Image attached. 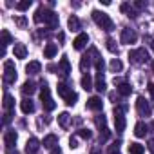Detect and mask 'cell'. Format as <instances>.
Wrapping results in <instances>:
<instances>
[{
	"instance_id": "6da1fadb",
	"label": "cell",
	"mask_w": 154,
	"mask_h": 154,
	"mask_svg": "<svg viewBox=\"0 0 154 154\" xmlns=\"http://www.w3.org/2000/svg\"><path fill=\"white\" fill-rule=\"evenodd\" d=\"M91 15H93V20L96 22V26L102 27L103 31H112V29H114V22L111 20V17H109L107 13H102V11L94 9Z\"/></svg>"
},
{
	"instance_id": "7a4b0ae2",
	"label": "cell",
	"mask_w": 154,
	"mask_h": 154,
	"mask_svg": "<svg viewBox=\"0 0 154 154\" xmlns=\"http://www.w3.org/2000/svg\"><path fill=\"white\" fill-rule=\"evenodd\" d=\"M42 85V89H40V100H42V107L45 109V111H53L54 107H56V103L51 100V96H49V87H47V84L45 82H42L40 84Z\"/></svg>"
},
{
	"instance_id": "3957f363",
	"label": "cell",
	"mask_w": 154,
	"mask_h": 154,
	"mask_svg": "<svg viewBox=\"0 0 154 154\" xmlns=\"http://www.w3.org/2000/svg\"><path fill=\"white\" fill-rule=\"evenodd\" d=\"M17 80V69H15V63L11 60H8L4 63V82L6 84H13Z\"/></svg>"
},
{
	"instance_id": "277c9868",
	"label": "cell",
	"mask_w": 154,
	"mask_h": 154,
	"mask_svg": "<svg viewBox=\"0 0 154 154\" xmlns=\"http://www.w3.org/2000/svg\"><path fill=\"white\" fill-rule=\"evenodd\" d=\"M129 60H131L132 63H143V62H147V60H149V53H147L143 47L134 49V51H131V53H129Z\"/></svg>"
},
{
	"instance_id": "5b68a950",
	"label": "cell",
	"mask_w": 154,
	"mask_h": 154,
	"mask_svg": "<svg viewBox=\"0 0 154 154\" xmlns=\"http://www.w3.org/2000/svg\"><path fill=\"white\" fill-rule=\"evenodd\" d=\"M125 114H123V109L116 107L114 109V127H116V132H123L125 131Z\"/></svg>"
},
{
	"instance_id": "8992f818",
	"label": "cell",
	"mask_w": 154,
	"mask_h": 154,
	"mask_svg": "<svg viewBox=\"0 0 154 154\" xmlns=\"http://www.w3.org/2000/svg\"><path fill=\"white\" fill-rule=\"evenodd\" d=\"M136 109H138L140 116H149V114H150V102L145 100L143 96H138V100H136Z\"/></svg>"
},
{
	"instance_id": "52a82bcc",
	"label": "cell",
	"mask_w": 154,
	"mask_h": 154,
	"mask_svg": "<svg viewBox=\"0 0 154 154\" xmlns=\"http://www.w3.org/2000/svg\"><path fill=\"white\" fill-rule=\"evenodd\" d=\"M136 40H138V35H136L134 29L125 27V29L122 31V44H134Z\"/></svg>"
},
{
	"instance_id": "ba28073f",
	"label": "cell",
	"mask_w": 154,
	"mask_h": 154,
	"mask_svg": "<svg viewBox=\"0 0 154 154\" xmlns=\"http://www.w3.org/2000/svg\"><path fill=\"white\" fill-rule=\"evenodd\" d=\"M44 22L51 27V29H54L56 26H58V15L54 13V11H44Z\"/></svg>"
},
{
	"instance_id": "9c48e42d",
	"label": "cell",
	"mask_w": 154,
	"mask_h": 154,
	"mask_svg": "<svg viewBox=\"0 0 154 154\" xmlns=\"http://www.w3.org/2000/svg\"><path fill=\"white\" fill-rule=\"evenodd\" d=\"M87 42H89V36H87V33H80L78 36L74 38V42H72V47H74L76 51H80V49H84V47L87 45Z\"/></svg>"
},
{
	"instance_id": "30bf717a",
	"label": "cell",
	"mask_w": 154,
	"mask_h": 154,
	"mask_svg": "<svg viewBox=\"0 0 154 154\" xmlns=\"http://www.w3.org/2000/svg\"><path fill=\"white\" fill-rule=\"evenodd\" d=\"M38 149H40V141L36 138H29L27 143H26V152L27 154H36Z\"/></svg>"
},
{
	"instance_id": "8fae6325",
	"label": "cell",
	"mask_w": 154,
	"mask_h": 154,
	"mask_svg": "<svg viewBox=\"0 0 154 154\" xmlns=\"http://www.w3.org/2000/svg\"><path fill=\"white\" fill-rule=\"evenodd\" d=\"M87 107H89V109H93V111H102L103 102H102V98H100V96H93V98H89V100H87Z\"/></svg>"
},
{
	"instance_id": "7c38bea8",
	"label": "cell",
	"mask_w": 154,
	"mask_h": 154,
	"mask_svg": "<svg viewBox=\"0 0 154 154\" xmlns=\"http://www.w3.org/2000/svg\"><path fill=\"white\" fill-rule=\"evenodd\" d=\"M20 109H22L24 114H31V112L35 111V103H33V100H31V98H24V100L20 102Z\"/></svg>"
},
{
	"instance_id": "4fadbf2b",
	"label": "cell",
	"mask_w": 154,
	"mask_h": 154,
	"mask_svg": "<svg viewBox=\"0 0 154 154\" xmlns=\"http://www.w3.org/2000/svg\"><path fill=\"white\" fill-rule=\"evenodd\" d=\"M4 143L8 149H13V145L17 143V132L15 131H8L6 136H4Z\"/></svg>"
},
{
	"instance_id": "5bb4252c",
	"label": "cell",
	"mask_w": 154,
	"mask_h": 154,
	"mask_svg": "<svg viewBox=\"0 0 154 154\" xmlns=\"http://www.w3.org/2000/svg\"><path fill=\"white\" fill-rule=\"evenodd\" d=\"M26 71H27V74H38V72L42 71V65H40V62L33 60V62H29V63L26 65Z\"/></svg>"
},
{
	"instance_id": "9a60e30c",
	"label": "cell",
	"mask_w": 154,
	"mask_h": 154,
	"mask_svg": "<svg viewBox=\"0 0 154 154\" xmlns=\"http://www.w3.org/2000/svg\"><path fill=\"white\" fill-rule=\"evenodd\" d=\"M13 53H15V58H20L22 60V58L27 56V47L24 44H15V51Z\"/></svg>"
},
{
	"instance_id": "2e32d148",
	"label": "cell",
	"mask_w": 154,
	"mask_h": 154,
	"mask_svg": "<svg viewBox=\"0 0 154 154\" xmlns=\"http://www.w3.org/2000/svg\"><path fill=\"white\" fill-rule=\"evenodd\" d=\"M58 145V138L54 136V134H47L45 138H44V147L45 149H54Z\"/></svg>"
},
{
	"instance_id": "e0dca14e",
	"label": "cell",
	"mask_w": 154,
	"mask_h": 154,
	"mask_svg": "<svg viewBox=\"0 0 154 154\" xmlns=\"http://www.w3.org/2000/svg\"><path fill=\"white\" fill-rule=\"evenodd\" d=\"M94 89L98 93H105V80H103V72H98L96 74V84H94Z\"/></svg>"
},
{
	"instance_id": "ac0fdd59",
	"label": "cell",
	"mask_w": 154,
	"mask_h": 154,
	"mask_svg": "<svg viewBox=\"0 0 154 154\" xmlns=\"http://www.w3.org/2000/svg\"><path fill=\"white\" fill-rule=\"evenodd\" d=\"M56 53H58V45L56 44H47L45 49H44V56L45 58H53Z\"/></svg>"
},
{
	"instance_id": "d6986e66",
	"label": "cell",
	"mask_w": 154,
	"mask_h": 154,
	"mask_svg": "<svg viewBox=\"0 0 154 154\" xmlns=\"http://www.w3.org/2000/svg\"><path fill=\"white\" fill-rule=\"evenodd\" d=\"M91 62H93V58H91L89 54H84L82 60H80V69H82L85 74H89L87 71H89V67H91Z\"/></svg>"
},
{
	"instance_id": "ffe728a7",
	"label": "cell",
	"mask_w": 154,
	"mask_h": 154,
	"mask_svg": "<svg viewBox=\"0 0 154 154\" xmlns=\"http://www.w3.org/2000/svg\"><path fill=\"white\" fill-rule=\"evenodd\" d=\"M58 123H60L62 129H67L69 123H71V114H69V112H62V114H58Z\"/></svg>"
},
{
	"instance_id": "44dd1931",
	"label": "cell",
	"mask_w": 154,
	"mask_h": 154,
	"mask_svg": "<svg viewBox=\"0 0 154 154\" xmlns=\"http://www.w3.org/2000/svg\"><path fill=\"white\" fill-rule=\"evenodd\" d=\"M147 131H149V127H147L143 122H138L136 127H134V134H136L138 138H143V136L147 134Z\"/></svg>"
},
{
	"instance_id": "7402d4cb",
	"label": "cell",
	"mask_w": 154,
	"mask_h": 154,
	"mask_svg": "<svg viewBox=\"0 0 154 154\" xmlns=\"http://www.w3.org/2000/svg\"><path fill=\"white\" fill-rule=\"evenodd\" d=\"M60 69H62V74H63V76H67V74L71 72V65H69L67 56H62V60H60Z\"/></svg>"
},
{
	"instance_id": "603a6c76",
	"label": "cell",
	"mask_w": 154,
	"mask_h": 154,
	"mask_svg": "<svg viewBox=\"0 0 154 154\" xmlns=\"http://www.w3.org/2000/svg\"><path fill=\"white\" fill-rule=\"evenodd\" d=\"M35 91H36V85H35V82H26V84L22 85V93H24V94H29V96H31Z\"/></svg>"
},
{
	"instance_id": "cb8c5ba5",
	"label": "cell",
	"mask_w": 154,
	"mask_h": 154,
	"mask_svg": "<svg viewBox=\"0 0 154 154\" xmlns=\"http://www.w3.org/2000/svg\"><path fill=\"white\" fill-rule=\"evenodd\" d=\"M118 93H120L122 96H129V94L132 93V87H131L129 84H125V82H122V84L118 85Z\"/></svg>"
},
{
	"instance_id": "d4e9b609",
	"label": "cell",
	"mask_w": 154,
	"mask_h": 154,
	"mask_svg": "<svg viewBox=\"0 0 154 154\" xmlns=\"http://www.w3.org/2000/svg\"><path fill=\"white\" fill-rule=\"evenodd\" d=\"M67 26H69V29H71V31H78V29H80V20L72 15V17L67 20Z\"/></svg>"
},
{
	"instance_id": "484cf974",
	"label": "cell",
	"mask_w": 154,
	"mask_h": 154,
	"mask_svg": "<svg viewBox=\"0 0 154 154\" xmlns=\"http://www.w3.org/2000/svg\"><path fill=\"white\" fill-rule=\"evenodd\" d=\"M56 89H58V94H60V96H62L63 100H65V98H67V96H69V94L72 93V91H71V89H69V87H67L65 84H58V87H56Z\"/></svg>"
},
{
	"instance_id": "4316f807",
	"label": "cell",
	"mask_w": 154,
	"mask_h": 154,
	"mask_svg": "<svg viewBox=\"0 0 154 154\" xmlns=\"http://www.w3.org/2000/svg\"><path fill=\"white\" fill-rule=\"evenodd\" d=\"M13 105H15L13 96L6 93V94H4V109H6V111H13Z\"/></svg>"
},
{
	"instance_id": "83f0119b",
	"label": "cell",
	"mask_w": 154,
	"mask_h": 154,
	"mask_svg": "<svg viewBox=\"0 0 154 154\" xmlns=\"http://www.w3.org/2000/svg\"><path fill=\"white\" fill-rule=\"evenodd\" d=\"M82 87H84L85 91H91V89H93V78H91L89 74H84V76H82Z\"/></svg>"
},
{
	"instance_id": "f1b7e54d",
	"label": "cell",
	"mask_w": 154,
	"mask_h": 154,
	"mask_svg": "<svg viewBox=\"0 0 154 154\" xmlns=\"http://www.w3.org/2000/svg\"><path fill=\"white\" fill-rule=\"evenodd\" d=\"M109 67H111V71H112V72H120V71L123 69V63H122L118 58H114V60L109 63Z\"/></svg>"
},
{
	"instance_id": "f546056e",
	"label": "cell",
	"mask_w": 154,
	"mask_h": 154,
	"mask_svg": "<svg viewBox=\"0 0 154 154\" xmlns=\"http://www.w3.org/2000/svg\"><path fill=\"white\" fill-rule=\"evenodd\" d=\"M143 145H140V143H131L129 145V152L131 154H143Z\"/></svg>"
},
{
	"instance_id": "4dcf8cb0",
	"label": "cell",
	"mask_w": 154,
	"mask_h": 154,
	"mask_svg": "<svg viewBox=\"0 0 154 154\" xmlns=\"http://www.w3.org/2000/svg\"><path fill=\"white\" fill-rule=\"evenodd\" d=\"M94 123L98 125V129H100V131H102V129H107V127H105V123H107V118H105L103 114H98V116L94 118Z\"/></svg>"
},
{
	"instance_id": "1f68e13d",
	"label": "cell",
	"mask_w": 154,
	"mask_h": 154,
	"mask_svg": "<svg viewBox=\"0 0 154 154\" xmlns=\"http://www.w3.org/2000/svg\"><path fill=\"white\" fill-rule=\"evenodd\" d=\"M9 44H11V35H9V31L4 29V31H2V45H4V49H6Z\"/></svg>"
},
{
	"instance_id": "d6a6232c",
	"label": "cell",
	"mask_w": 154,
	"mask_h": 154,
	"mask_svg": "<svg viewBox=\"0 0 154 154\" xmlns=\"http://www.w3.org/2000/svg\"><path fill=\"white\" fill-rule=\"evenodd\" d=\"M118 150H120V141H114L107 147V154H118Z\"/></svg>"
},
{
	"instance_id": "836d02e7",
	"label": "cell",
	"mask_w": 154,
	"mask_h": 154,
	"mask_svg": "<svg viewBox=\"0 0 154 154\" xmlns=\"http://www.w3.org/2000/svg\"><path fill=\"white\" fill-rule=\"evenodd\" d=\"M29 8H31V0H22V2L17 4V9H18V11H26V9H29Z\"/></svg>"
},
{
	"instance_id": "e575fe53",
	"label": "cell",
	"mask_w": 154,
	"mask_h": 154,
	"mask_svg": "<svg viewBox=\"0 0 154 154\" xmlns=\"http://www.w3.org/2000/svg\"><path fill=\"white\" fill-rule=\"evenodd\" d=\"M44 11H45L44 8H38V9H36V13H35V22H36V24H40V22L44 20Z\"/></svg>"
},
{
	"instance_id": "d590c367",
	"label": "cell",
	"mask_w": 154,
	"mask_h": 154,
	"mask_svg": "<svg viewBox=\"0 0 154 154\" xmlns=\"http://www.w3.org/2000/svg\"><path fill=\"white\" fill-rule=\"evenodd\" d=\"M107 49L111 53H118V45H116V42L112 38H107Z\"/></svg>"
},
{
	"instance_id": "8d00e7d4",
	"label": "cell",
	"mask_w": 154,
	"mask_h": 154,
	"mask_svg": "<svg viewBox=\"0 0 154 154\" xmlns=\"http://www.w3.org/2000/svg\"><path fill=\"white\" fill-rule=\"evenodd\" d=\"M76 100H78V94H76V93H71V94L65 98V103H67V105H74Z\"/></svg>"
},
{
	"instance_id": "74e56055",
	"label": "cell",
	"mask_w": 154,
	"mask_h": 154,
	"mask_svg": "<svg viewBox=\"0 0 154 154\" xmlns=\"http://www.w3.org/2000/svg\"><path fill=\"white\" fill-rule=\"evenodd\" d=\"M78 136L84 138V140H89V138L93 136V132H91L89 129H80V131H78Z\"/></svg>"
},
{
	"instance_id": "f35d334b",
	"label": "cell",
	"mask_w": 154,
	"mask_h": 154,
	"mask_svg": "<svg viewBox=\"0 0 154 154\" xmlns=\"http://www.w3.org/2000/svg\"><path fill=\"white\" fill-rule=\"evenodd\" d=\"M15 22H17V26H18L20 29H24V27H26V24H27L24 17H17V18H15Z\"/></svg>"
},
{
	"instance_id": "ab89813d",
	"label": "cell",
	"mask_w": 154,
	"mask_h": 154,
	"mask_svg": "<svg viewBox=\"0 0 154 154\" xmlns=\"http://www.w3.org/2000/svg\"><path fill=\"white\" fill-rule=\"evenodd\" d=\"M109 134H111V132H109L107 129H102V131H100V141H105V140L109 138Z\"/></svg>"
},
{
	"instance_id": "60d3db41",
	"label": "cell",
	"mask_w": 154,
	"mask_h": 154,
	"mask_svg": "<svg viewBox=\"0 0 154 154\" xmlns=\"http://www.w3.org/2000/svg\"><path fill=\"white\" fill-rule=\"evenodd\" d=\"M120 9H122V13H129L132 8H131V4H129V2H125V4H122V6H120Z\"/></svg>"
},
{
	"instance_id": "b9f144b4",
	"label": "cell",
	"mask_w": 154,
	"mask_h": 154,
	"mask_svg": "<svg viewBox=\"0 0 154 154\" xmlns=\"http://www.w3.org/2000/svg\"><path fill=\"white\" fill-rule=\"evenodd\" d=\"M11 118H13V112H11V111H8V112L4 114V123H9V122H11Z\"/></svg>"
},
{
	"instance_id": "7bdbcfd3",
	"label": "cell",
	"mask_w": 154,
	"mask_h": 154,
	"mask_svg": "<svg viewBox=\"0 0 154 154\" xmlns=\"http://www.w3.org/2000/svg\"><path fill=\"white\" fill-rule=\"evenodd\" d=\"M69 147H71V149L78 147V143H76V138H71V140H69Z\"/></svg>"
},
{
	"instance_id": "ee69618b",
	"label": "cell",
	"mask_w": 154,
	"mask_h": 154,
	"mask_svg": "<svg viewBox=\"0 0 154 154\" xmlns=\"http://www.w3.org/2000/svg\"><path fill=\"white\" fill-rule=\"evenodd\" d=\"M149 150L154 154V140H150V141H149Z\"/></svg>"
},
{
	"instance_id": "f6af8a7d",
	"label": "cell",
	"mask_w": 154,
	"mask_h": 154,
	"mask_svg": "<svg viewBox=\"0 0 154 154\" xmlns=\"http://www.w3.org/2000/svg\"><path fill=\"white\" fill-rule=\"evenodd\" d=\"M134 6H136L138 9H143V8H145V4H143V2H134Z\"/></svg>"
},
{
	"instance_id": "bcb514c9",
	"label": "cell",
	"mask_w": 154,
	"mask_h": 154,
	"mask_svg": "<svg viewBox=\"0 0 154 154\" xmlns=\"http://www.w3.org/2000/svg\"><path fill=\"white\" fill-rule=\"evenodd\" d=\"M149 91H150V94H152V98H154V84H149Z\"/></svg>"
},
{
	"instance_id": "7dc6e473",
	"label": "cell",
	"mask_w": 154,
	"mask_h": 154,
	"mask_svg": "<svg viewBox=\"0 0 154 154\" xmlns=\"http://www.w3.org/2000/svg\"><path fill=\"white\" fill-rule=\"evenodd\" d=\"M51 154H62V150H60V147H54V149H53V152H51Z\"/></svg>"
},
{
	"instance_id": "c3c4849f",
	"label": "cell",
	"mask_w": 154,
	"mask_h": 154,
	"mask_svg": "<svg viewBox=\"0 0 154 154\" xmlns=\"http://www.w3.org/2000/svg\"><path fill=\"white\" fill-rule=\"evenodd\" d=\"M8 154H18V150H17V149H15V150H13V149H8Z\"/></svg>"
},
{
	"instance_id": "681fc988",
	"label": "cell",
	"mask_w": 154,
	"mask_h": 154,
	"mask_svg": "<svg viewBox=\"0 0 154 154\" xmlns=\"http://www.w3.org/2000/svg\"><path fill=\"white\" fill-rule=\"evenodd\" d=\"M109 98H111L112 102H116V94H114V93H111V94H109Z\"/></svg>"
},
{
	"instance_id": "f907efd6",
	"label": "cell",
	"mask_w": 154,
	"mask_h": 154,
	"mask_svg": "<svg viewBox=\"0 0 154 154\" xmlns=\"http://www.w3.org/2000/svg\"><path fill=\"white\" fill-rule=\"evenodd\" d=\"M150 129H152V132H154V122H152V123H150Z\"/></svg>"
},
{
	"instance_id": "816d5d0a",
	"label": "cell",
	"mask_w": 154,
	"mask_h": 154,
	"mask_svg": "<svg viewBox=\"0 0 154 154\" xmlns=\"http://www.w3.org/2000/svg\"><path fill=\"white\" fill-rule=\"evenodd\" d=\"M150 47H152V51H154V40H152V45H150Z\"/></svg>"
},
{
	"instance_id": "f5cc1de1",
	"label": "cell",
	"mask_w": 154,
	"mask_h": 154,
	"mask_svg": "<svg viewBox=\"0 0 154 154\" xmlns=\"http://www.w3.org/2000/svg\"><path fill=\"white\" fill-rule=\"evenodd\" d=\"M91 154H98V152H96V150H93V152H91Z\"/></svg>"
},
{
	"instance_id": "db71d44e",
	"label": "cell",
	"mask_w": 154,
	"mask_h": 154,
	"mask_svg": "<svg viewBox=\"0 0 154 154\" xmlns=\"http://www.w3.org/2000/svg\"><path fill=\"white\" fill-rule=\"evenodd\" d=\"M152 71H154V62H152Z\"/></svg>"
}]
</instances>
